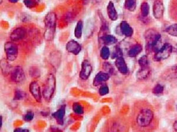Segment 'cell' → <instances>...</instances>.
I'll return each mask as SVG.
<instances>
[{
  "mask_svg": "<svg viewBox=\"0 0 177 132\" xmlns=\"http://www.w3.org/2000/svg\"><path fill=\"white\" fill-rule=\"evenodd\" d=\"M82 47L80 44L74 40L69 41L66 44V50L75 55H78L81 51Z\"/></svg>",
  "mask_w": 177,
  "mask_h": 132,
  "instance_id": "obj_11",
  "label": "cell"
},
{
  "mask_svg": "<svg viewBox=\"0 0 177 132\" xmlns=\"http://www.w3.org/2000/svg\"><path fill=\"white\" fill-rule=\"evenodd\" d=\"M163 92L164 87L159 84H157L152 89V93L155 94H161Z\"/></svg>",
  "mask_w": 177,
  "mask_h": 132,
  "instance_id": "obj_28",
  "label": "cell"
},
{
  "mask_svg": "<svg viewBox=\"0 0 177 132\" xmlns=\"http://www.w3.org/2000/svg\"><path fill=\"white\" fill-rule=\"evenodd\" d=\"M165 31L169 35L177 38V24H174L166 28Z\"/></svg>",
  "mask_w": 177,
  "mask_h": 132,
  "instance_id": "obj_22",
  "label": "cell"
},
{
  "mask_svg": "<svg viewBox=\"0 0 177 132\" xmlns=\"http://www.w3.org/2000/svg\"><path fill=\"white\" fill-rule=\"evenodd\" d=\"M109 74L108 73L100 72L94 78L93 85L94 86H98L102 84L103 82L107 81L109 79Z\"/></svg>",
  "mask_w": 177,
  "mask_h": 132,
  "instance_id": "obj_14",
  "label": "cell"
},
{
  "mask_svg": "<svg viewBox=\"0 0 177 132\" xmlns=\"http://www.w3.org/2000/svg\"><path fill=\"white\" fill-rule=\"evenodd\" d=\"M109 89L106 85H102L99 89V94L101 96H104L109 93Z\"/></svg>",
  "mask_w": 177,
  "mask_h": 132,
  "instance_id": "obj_30",
  "label": "cell"
},
{
  "mask_svg": "<svg viewBox=\"0 0 177 132\" xmlns=\"http://www.w3.org/2000/svg\"><path fill=\"white\" fill-rule=\"evenodd\" d=\"M142 50V46L140 44H136L133 46L132 48L129 50L128 54L129 56L134 58L136 57L138 54H139Z\"/></svg>",
  "mask_w": 177,
  "mask_h": 132,
  "instance_id": "obj_18",
  "label": "cell"
},
{
  "mask_svg": "<svg viewBox=\"0 0 177 132\" xmlns=\"http://www.w3.org/2000/svg\"><path fill=\"white\" fill-rule=\"evenodd\" d=\"M65 111V106H62L57 111L53 114V118L56 119V122L59 125H62L63 124Z\"/></svg>",
  "mask_w": 177,
  "mask_h": 132,
  "instance_id": "obj_15",
  "label": "cell"
},
{
  "mask_svg": "<svg viewBox=\"0 0 177 132\" xmlns=\"http://www.w3.org/2000/svg\"><path fill=\"white\" fill-rule=\"evenodd\" d=\"M56 89V78L53 74L48 75L47 78L44 84L43 95L44 99L47 101H50Z\"/></svg>",
  "mask_w": 177,
  "mask_h": 132,
  "instance_id": "obj_3",
  "label": "cell"
},
{
  "mask_svg": "<svg viewBox=\"0 0 177 132\" xmlns=\"http://www.w3.org/2000/svg\"><path fill=\"white\" fill-rule=\"evenodd\" d=\"M120 29L123 35L127 37H130L133 35V30L132 28L127 21H122L120 25Z\"/></svg>",
  "mask_w": 177,
  "mask_h": 132,
  "instance_id": "obj_16",
  "label": "cell"
},
{
  "mask_svg": "<svg viewBox=\"0 0 177 132\" xmlns=\"http://www.w3.org/2000/svg\"><path fill=\"white\" fill-rule=\"evenodd\" d=\"M15 131H17V132H20V131H23V132H28V130H23L21 129H16Z\"/></svg>",
  "mask_w": 177,
  "mask_h": 132,
  "instance_id": "obj_34",
  "label": "cell"
},
{
  "mask_svg": "<svg viewBox=\"0 0 177 132\" xmlns=\"http://www.w3.org/2000/svg\"><path fill=\"white\" fill-rule=\"evenodd\" d=\"M154 118V113L149 109H143L137 116L136 122L139 126L144 128L149 126Z\"/></svg>",
  "mask_w": 177,
  "mask_h": 132,
  "instance_id": "obj_4",
  "label": "cell"
},
{
  "mask_svg": "<svg viewBox=\"0 0 177 132\" xmlns=\"http://www.w3.org/2000/svg\"><path fill=\"white\" fill-rule=\"evenodd\" d=\"M136 6V0H125V7L128 11H133Z\"/></svg>",
  "mask_w": 177,
  "mask_h": 132,
  "instance_id": "obj_23",
  "label": "cell"
},
{
  "mask_svg": "<svg viewBox=\"0 0 177 132\" xmlns=\"http://www.w3.org/2000/svg\"><path fill=\"white\" fill-rule=\"evenodd\" d=\"M4 50L7 59L10 61H14L18 56V47L17 45L12 42L6 43L4 45Z\"/></svg>",
  "mask_w": 177,
  "mask_h": 132,
  "instance_id": "obj_6",
  "label": "cell"
},
{
  "mask_svg": "<svg viewBox=\"0 0 177 132\" xmlns=\"http://www.w3.org/2000/svg\"><path fill=\"white\" fill-rule=\"evenodd\" d=\"M24 4L27 7L33 8L36 6L37 2L36 0H24Z\"/></svg>",
  "mask_w": 177,
  "mask_h": 132,
  "instance_id": "obj_31",
  "label": "cell"
},
{
  "mask_svg": "<svg viewBox=\"0 0 177 132\" xmlns=\"http://www.w3.org/2000/svg\"><path fill=\"white\" fill-rule=\"evenodd\" d=\"M18 0H9V1L11 3H15L17 2H18Z\"/></svg>",
  "mask_w": 177,
  "mask_h": 132,
  "instance_id": "obj_35",
  "label": "cell"
},
{
  "mask_svg": "<svg viewBox=\"0 0 177 132\" xmlns=\"http://www.w3.org/2000/svg\"><path fill=\"white\" fill-rule=\"evenodd\" d=\"M149 69L148 68H140V69L138 72L136 76L139 79H145L149 75Z\"/></svg>",
  "mask_w": 177,
  "mask_h": 132,
  "instance_id": "obj_19",
  "label": "cell"
},
{
  "mask_svg": "<svg viewBox=\"0 0 177 132\" xmlns=\"http://www.w3.org/2000/svg\"><path fill=\"white\" fill-rule=\"evenodd\" d=\"M164 6L162 1L157 0L153 5V15L156 19H161L164 15Z\"/></svg>",
  "mask_w": 177,
  "mask_h": 132,
  "instance_id": "obj_10",
  "label": "cell"
},
{
  "mask_svg": "<svg viewBox=\"0 0 177 132\" xmlns=\"http://www.w3.org/2000/svg\"><path fill=\"white\" fill-rule=\"evenodd\" d=\"M11 79L15 83H20L25 79V74L21 66H16L11 71Z\"/></svg>",
  "mask_w": 177,
  "mask_h": 132,
  "instance_id": "obj_7",
  "label": "cell"
},
{
  "mask_svg": "<svg viewBox=\"0 0 177 132\" xmlns=\"http://www.w3.org/2000/svg\"><path fill=\"white\" fill-rule=\"evenodd\" d=\"M141 14L143 17H147L149 12V6L147 2H143L140 6Z\"/></svg>",
  "mask_w": 177,
  "mask_h": 132,
  "instance_id": "obj_25",
  "label": "cell"
},
{
  "mask_svg": "<svg viewBox=\"0 0 177 132\" xmlns=\"http://www.w3.org/2000/svg\"><path fill=\"white\" fill-rule=\"evenodd\" d=\"M57 18L56 14L49 12L47 14L44 19L45 31L44 33V38L47 41H51L54 35Z\"/></svg>",
  "mask_w": 177,
  "mask_h": 132,
  "instance_id": "obj_2",
  "label": "cell"
},
{
  "mask_svg": "<svg viewBox=\"0 0 177 132\" xmlns=\"http://www.w3.org/2000/svg\"><path fill=\"white\" fill-rule=\"evenodd\" d=\"M115 65L118 70L122 74L126 75L128 72V68L124 58L122 56H119L116 58L115 61Z\"/></svg>",
  "mask_w": 177,
  "mask_h": 132,
  "instance_id": "obj_12",
  "label": "cell"
},
{
  "mask_svg": "<svg viewBox=\"0 0 177 132\" xmlns=\"http://www.w3.org/2000/svg\"><path fill=\"white\" fill-rule=\"evenodd\" d=\"M173 52V46L170 44L166 43L163 45L161 48L155 52V59L160 61L167 59Z\"/></svg>",
  "mask_w": 177,
  "mask_h": 132,
  "instance_id": "obj_5",
  "label": "cell"
},
{
  "mask_svg": "<svg viewBox=\"0 0 177 132\" xmlns=\"http://www.w3.org/2000/svg\"><path fill=\"white\" fill-rule=\"evenodd\" d=\"M25 97V93L20 90H16L14 99L16 100H21Z\"/></svg>",
  "mask_w": 177,
  "mask_h": 132,
  "instance_id": "obj_29",
  "label": "cell"
},
{
  "mask_svg": "<svg viewBox=\"0 0 177 132\" xmlns=\"http://www.w3.org/2000/svg\"><path fill=\"white\" fill-rule=\"evenodd\" d=\"M29 90L34 99L37 102H40L42 100V93L40 87L39 83L36 81H34L30 83L29 86Z\"/></svg>",
  "mask_w": 177,
  "mask_h": 132,
  "instance_id": "obj_9",
  "label": "cell"
},
{
  "mask_svg": "<svg viewBox=\"0 0 177 132\" xmlns=\"http://www.w3.org/2000/svg\"><path fill=\"white\" fill-rule=\"evenodd\" d=\"M173 127H174V129L177 132V121H176L173 125Z\"/></svg>",
  "mask_w": 177,
  "mask_h": 132,
  "instance_id": "obj_33",
  "label": "cell"
},
{
  "mask_svg": "<svg viewBox=\"0 0 177 132\" xmlns=\"http://www.w3.org/2000/svg\"><path fill=\"white\" fill-rule=\"evenodd\" d=\"M92 72V66L88 60H85L82 63L80 78L82 80H87Z\"/></svg>",
  "mask_w": 177,
  "mask_h": 132,
  "instance_id": "obj_8",
  "label": "cell"
},
{
  "mask_svg": "<svg viewBox=\"0 0 177 132\" xmlns=\"http://www.w3.org/2000/svg\"><path fill=\"white\" fill-rule=\"evenodd\" d=\"M145 40L146 42V49L148 50L157 52L161 47V35L155 30H149L145 33Z\"/></svg>",
  "mask_w": 177,
  "mask_h": 132,
  "instance_id": "obj_1",
  "label": "cell"
},
{
  "mask_svg": "<svg viewBox=\"0 0 177 132\" xmlns=\"http://www.w3.org/2000/svg\"><path fill=\"white\" fill-rule=\"evenodd\" d=\"M176 72H177V70H176Z\"/></svg>",
  "mask_w": 177,
  "mask_h": 132,
  "instance_id": "obj_37",
  "label": "cell"
},
{
  "mask_svg": "<svg viewBox=\"0 0 177 132\" xmlns=\"http://www.w3.org/2000/svg\"><path fill=\"white\" fill-rule=\"evenodd\" d=\"M107 12L109 18L112 21H116L118 19V15L116 10V8L114 6V4L112 2H109L107 6Z\"/></svg>",
  "mask_w": 177,
  "mask_h": 132,
  "instance_id": "obj_17",
  "label": "cell"
},
{
  "mask_svg": "<svg viewBox=\"0 0 177 132\" xmlns=\"http://www.w3.org/2000/svg\"><path fill=\"white\" fill-rule=\"evenodd\" d=\"M110 55V52L109 48L106 46H103L100 50V57L104 60H107L109 59Z\"/></svg>",
  "mask_w": 177,
  "mask_h": 132,
  "instance_id": "obj_24",
  "label": "cell"
},
{
  "mask_svg": "<svg viewBox=\"0 0 177 132\" xmlns=\"http://www.w3.org/2000/svg\"><path fill=\"white\" fill-rule=\"evenodd\" d=\"M26 32L24 29L22 28H17L15 29L11 34L10 38L12 41H18L23 39L26 35Z\"/></svg>",
  "mask_w": 177,
  "mask_h": 132,
  "instance_id": "obj_13",
  "label": "cell"
},
{
  "mask_svg": "<svg viewBox=\"0 0 177 132\" xmlns=\"http://www.w3.org/2000/svg\"><path fill=\"white\" fill-rule=\"evenodd\" d=\"M2 126V117L1 116V128Z\"/></svg>",
  "mask_w": 177,
  "mask_h": 132,
  "instance_id": "obj_36",
  "label": "cell"
},
{
  "mask_svg": "<svg viewBox=\"0 0 177 132\" xmlns=\"http://www.w3.org/2000/svg\"><path fill=\"white\" fill-rule=\"evenodd\" d=\"M82 30H83V22L82 21H79L77 23V25L75 30V37L80 39L82 36Z\"/></svg>",
  "mask_w": 177,
  "mask_h": 132,
  "instance_id": "obj_21",
  "label": "cell"
},
{
  "mask_svg": "<svg viewBox=\"0 0 177 132\" xmlns=\"http://www.w3.org/2000/svg\"><path fill=\"white\" fill-rule=\"evenodd\" d=\"M73 110L75 112V113L78 115H82L83 113V107L78 103H75L73 105Z\"/></svg>",
  "mask_w": 177,
  "mask_h": 132,
  "instance_id": "obj_27",
  "label": "cell"
},
{
  "mask_svg": "<svg viewBox=\"0 0 177 132\" xmlns=\"http://www.w3.org/2000/svg\"><path fill=\"white\" fill-rule=\"evenodd\" d=\"M102 40L103 43L108 45H110L115 44L117 41L116 38L111 35H106L102 37Z\"/></svg>",
  "mask_w": 177,
  "mask_h": 132,
  "instance_id": "obj_20",
  "label": "cell"
},
{
  "mask_svg": "<svg viewBox=\"0 0 177 132\" xmlns=\"http://www.w3.org/2000/svg\"><path fill=\"white\" fill-rule=\"evenodd\" d=\"M34 118V113L32 112H28L24 117V119L26 121H31Z\"/></svg>",
  "mask_w": 177,
  "mask_h": 132,
  "instance_id": "obj_32",
  "label": "cell"
},
{
  "mask_svg": "<svg viewBox=\"0 0 177 132\" xmlns=\"http://www.w3.org/2000/svg\"><path fill=\"white\" fill-rule=\"evenodd\" d=\"M139 65L140 66V68H148L149 65V61L148 59V57L145 55L142 56L140 59H139Z\"/></svg>",
  "mask_w": 177,
  "mask_h": 132,
  "instance_id": "obj_26",
  "label": "cell"
}]
</instances>
